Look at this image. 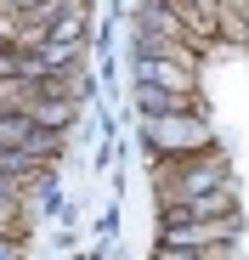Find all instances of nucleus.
I'll return each instance as SVG.
<instances>
[{
  "instance_id": "f257e3e1",
  "label": "nucleus",
  "mask_w": 249,
  "mask_h": 260,
  "mask_svg": "<svg viewBox=\"0 0 249 260\" xmlns=\"http://www.w3.org/2000/svg\"><path fill=\"white\" fill-rule=\"evenodd\" d=\"M142 142L159 158H187V153H210L215 130L204 124V113H142Z\"/></svg>"
},
{
  "instance_id": "f03ea898",
  "label": "nucleus",
  "mask_w": 249,
  "mask_h": 260,
  "mask_svg": "<svg viewBox=\"0 0 249 260\" xmlns=\"http://www.w3.org/2000/svg\"><path fill=\"white\" fill-rule=\"evenodd\" d=\"M164 249H215L238 238V215H215V221H164Z\"/></svg>"
},
{
  "instance_id": "7ed1b4c3",
  "label": "nucleus",
  "mask_w": 249,
  "mask_h": 260,
  "mask_svg": "<svg viewBox=\"0 0 249 260\" xmlns=\"http://www.w3.org/2000/svg\"><path fill=\"white\" fill-rule=\"evenodd\" d=\"M136 85H159L198 102V68L193 62H170V57H136Z\"/></svg>"
},
{
  "instance_id": "20e7f679",
  "label": "nucleus",
  "mask_w": 249,
  "mask_h": 260,
  "mask_svg": "<svg viewBox=\"0 0 249 260\" xmlns=\"http://www.w3.org/2000/svg\"><path fill=\"white\" fill-rule=\"evenodd\" d=\"M215 215H238V187H215V192H198L176 209H164V221H215Z\"/></svg>"
},
{
  "instance_id": "39448f33",
  "label": "nucleus",
  "mask_w": 249,
  "mask_h": 260,
  "mask_svg": "<svg viewBox=\"0 0 249 260\" xmlns=\"http://www.w3.org/2000/svg\"><path fill=\"white\" fill-rule=\"evenodd\" d=\"M136 108H142V113H198V102H193V96L159 91V85H136Z\"/></svg>"
},
{
  "instance_id": "423d86ee",
  "label": "nucleus",
  "mask_w": 249,
  "mask_h": 260,
  "mask_svg": "<svg viewBox=\"0 0 249 260\" xmlns=\"http://www.w3.org/2000/svg\"><path fill=\"white\" fill-rule=\"evenodd\" d=\"M17 192H23V181H6V176H0V209H17Z\"/></svg>"
}]
</instances>
